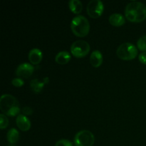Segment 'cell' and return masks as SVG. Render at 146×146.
<instances>
[{
	"label": "cell",
	"mask_w": 146,
	"mask_h": 146,
	"mask_svg": "<svg viewBox=\"0 0 146 146\" xmlns=\"http://www.w3.org/2000/svg\"><path fill=\"white\" fill-rule=\"evenodd\" d=\"M116 54L123 60H131L136 57L138 50L134 44L125 42L121 44L116 50Z\"/></svg>",
	"instance_id": "4"
},
{
	"label": "cell",
	"mask_w": 146,
	"mask_h": 146,
	"mask_svg": "<svg viewBox=\"0 0 146 146\" xmlns=\"http://www.w3.org/2000/svg\"><path fill=\"white\" fill-rule=\"evenodd\" d=\"M95 138L92 133L88 130H82L76 134L74 137V144L76 146H92Z\"/></svg>",
	"instance_id": "5"
},
{
	"label": "cell",
	"mask_w": 146,
	"mask_h": 146,
	"mask_svg": "<svg viewBox=\"0 0 146 146\" xmlns=\"http://www.w3.org/2000/svg\"><path fill=\"white\" fill-rule=\"evenodd\" d=\"M90 45L87 41L83 40L76 41L71 44V52L76 58H82L88 54Z\"/></svg>",
	"instance_id": "6"
},
{
	"label": "cell",
	"mask_w": 146,
	"mask_h": 146,
	"mask_svg": "<svg viewBox=\"0 0 146 146\" xmlns=\"http://www.w3.org/2000/svg\"><path fill=\"white\" fill-rule=\"evenodd\" d=\"M125 15L132 22H141L146 19V6L141 1H131L125 7Z\"/></svg>",
	"instance_id": "1"
},
{
	"label": "cell",
	"mask_w": 146,
	"mask_h": 146,
	"mask_svg": "<svg viewBox=\"0 0 146 146\" xmlns=\"http://www.w3.org/2000/svg\"><path fill=\"white\" fill-rule=\"evenodd\" d=\"M22 112L24 115H31V114H32L33 111H32V109L30 108V107L26 106V107H24V108H23Z\"/></svg>",
	"instance_id": "21"
},
{
	"label": "cell",
	"mask_w": 146,
	"mask_h": 146,
	"mask_svg": "<svg viewBox=\"0 0 146 146\" xmlns=\"http://www.w3.org/2000/svg\"><path fill=\"white\" fill-rule=\"evenodd\" d=\"M48 82V78L46 77L44 78V81H41L38 78H34L30 82V87L31 90L35 93H40L42 91L44 85Z\"/></svg>",
	"instance_id": "11"
},
{
	"label": "cell",
	"mask_w": 146,
	"mask_h": 146,
	"mask_svg": "<svg viewBox=\"0 0 146 146\" xmlns=\"http://www.w3.org/2000/svg\"><path fill=\"white\" fill-rule=\"evenodd\" d=\"M87 13L92 18H98L102 15L104 6L101 0H91L87 5Z\"/></svg>",
	"instance_id": "7"
},
{
	"label": "cell",
	"mask_w": 146,
	"mask_h": 146,
	"mask_svg": "<svg viewBox=\"0 0 146 146\" xmlns=\"http://www.w3.org/2000/svg\"><path fill=\"white\" fill-rule=\"evenodd\" d=\"M7 141L11 144L16 143L19 138V133L16 128H11L7 132Z\"/></svg>",
	"instance_id": "16"
},
{
	"label": "cell",
	"mask_w": 146,
	"mask_h": 146,
	"mask_svg": "<svg viewBox=\"0 0 146 146\" xmlns=\"http://www.w3.org/2000/svg\"><path fill=\"white\" fill-rule=\"evenodd\" d=\"M11 84L14 86L15 87H21L24 84V81H23L22 78H13L11 81Z\"/></svg>",
	"instance_id": "20"
},
{
	"label": "cell",
	"mask_w": 146,
	"mask_h": 146,
	"mask_svg": "<svg viewBox=\"0 0 146 146\" xmlns=\"http://www.w3.org/2000/svg\"><path fill=\"white\" fill-rule=\"evenodd\" d=\"M16 123L18 128L22 131H27L31 128V122L29 119L23 114H19L17 115Z\"/></svg>",
	"instance_id": "9"
},
{
	"label": "cell",
	"mask_w": 146,
	"mask_h": 146,
	"mask_svg": "<svg viewBox=\"0 0 146 146\" xmlns=\"http://www.w3.org/2000/svg\"><path fill=\"white\" fill-rule=\"evenodd\" d=\"M71 28L73 33L79 37H84L90 31V24L88 20L83 15L74 17L71 23Z\"/></svg>",
	"instance_id": "3"
},
{
	"label": "cell",
	"mask_w": 146,
	"mask_h": 146,
	"mask_svg": "<svg viewBox=\"0 0 146 146\" xmlns=\"http://www.w3.org/2000/svg\"><path fill=\"white\" fill-rule=\"evenodd\" d=\"M71 54L66 51H62L58 52L55 56L56 62L59 64H66L71 59Z\"/></svg>",
	"instance_id": "14"
},
{
	"label": "cell",
	"mask_w": 146,
	"mask_h": 146,
	"mask_svg": "<svg viewBox=\"0 0 146 146\" xmlns=\"http://www.w3.org/2000/svg\"><path fill=\"white\" fill-rule=\"evenodd\" d=\"M34 71V67L29 63L19 64L16 69V75L18 78H27L31 76Z\"/></svg>",
	"instance_id": "8"
},
{
	"label": "cell",
	"mask_w": 146,
	"mask_h": 146,
	"mask_svg": "<svg viewBox=\"0 0 146 146\" xmlns=\"http://www.w3.org/2000/svg\"><path fill=\"white\" fill-rule=\"evenodd\" d=\"M108 21L111 25L115 26V27H120V26L123 25L125 23V17L122 14L115 13L110 16Z\"/></svg>",
	"instance_id": "13"
},
{
	"label": "cell",
	"mask_w": 146,
	"mask_h": 146,
	"mask_svg": "<svg viewBox=\"0 0 146 146\" xmlns=\"http://www.w3.org/2000/svg\"><path fill=\"white\" fill-rule=\"evenodd\" d=\"M90 62L94 67H98L103 63V55L98 50H94L90 56Z\"/></svg>",
	"instance_id": "12"
},
{
	"label": "cell",
	"mask_w": 146,
	"mask_h": 146,
	"mask_svg": "<svg viewBox=\"0 0 146 146\" xmlns=\"http://www.w3.org/2000/svg\"><path fill=\"white\" fill-rule=\"evenodd\" d=\"M55 146H74L72 143L67 139H61L56 143Z\"/></svg>",
	"instance_id": "19"
},
{
	"label": "cell",
	"mask_w": 146,
	"mask_h": 146,
	"mask_svg": "<svg viewBox=\"0 0 146 146\" xmlns=\"http://www.w3.org/2000/svg\"><path fill=\"white\" fill-rule=\"evenodd\" d=\"M137 46L141 51H146V35L142 36L138 38L137 41Z\"/></svg>",
	"instance_id": "17"
},
{
	"label": "cell",
	"mask_w": 146,
	"mask_h": 146,
	"mask_svg": "<svg viewBox=\"0 0 146 146\" xmlns=\"http://www.w3.org/2000/svg\"><path fill=\"white\" fill-rule=\"evenodd\" d=\"M9 119L4 114H0V128L4 129L8 126Z\"/></svg>",
	"instance_id": "18"
},
{
	"label": "cell",
	"mask_w": 146,
	"mask_h": 146,
	"mask_svg": "<svg viewBox=\"0 0 146 146\" xmlns=\"http://www.w3.org/2000/svg\"><path fill=\"white\" fill-rule=\"evenodd\" d=\"M68 7L74 14H79L83 9L82 3L79 0H71L68 1Z\"/></svg>",
	"instance_id": "15"
},
{
	"label": "cell",
	"mask_w": 146,
	"mask_h": 146,
	"mask_svg": "<svg viewBox=\"0 0 146 146\" xmlns=\"http://www.w3.org/2000/svg\"><path fill=\"white\" fill-rule=\"evenodd\" d=\"M9 146H15V145H9Z\"/></svg>",
	"instance_id": "23"
},
{
	"label": "cell",
	"mask_w": 146,
	"mask_h": 146,
	"mask_svg": "<svg viewBox=\"0 0 146 146\" xmlns=\"http://www.w3.org/2000/svg\"><path fill=\"white\" fill-rule=\"evenodd\" d=\"M0 109L9 116H16L20 113V107L17 98L10 94H4L0 98Z\"/></svg>",
	"instance_id": "2"
},
{
	"label": "cell",
	"mask_w": 146,
	"mask_h": 146,
	"mask_svg": "<svg viewBox=\"0 0 146 146\" xmlns=\"http://www.w3.org/2000/svg\"><path fill=\"white\" fill-rule=\"evenodd\" d=\"M138 58H139V61L141 63L146 64V51H143V52L141 53L139 56H138Z\"/></svg>",
	"instance_id": "22"
},
{
	"label": "cell",
	"mask_w": 146,
	"mask_h": 146,
	"mask_svg": "<svg viewBox=\"0 0 146 146\" xmlns=\"http://www.w3.org/2000/svg\"><path fill=\"white\" fill-rule=\"evenodd\" d=\"M29 60L30 62L34 65H37L39 64L42 60L43 54L41 50L38 48H34L29 53Z\"/></svg>",
	"instance_id": "10"
}]
</instances>
